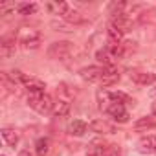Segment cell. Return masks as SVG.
<instances>
[{
  "label": "cell",
  "instance_id": "1",
  "mask_svg": "<svg viewBox=\"0 0 156 156\" xmlns=\"http://www.w3.org/2000/svg\"><path fill=\"white\" fill-rule=\"evenodd\" d=\"M28 105L33 110H37L39 114H50V112H53V107H55L51 96H48L44 92H31V94H28Z\"/></svg>",
  "mask_w": 156,
  "mask_h": 156
},
{
  "label": "cell",
  "instance_id": "2",
  "mask_svg": "<svg viewBox=\"0 0 156 156\" xmlns=\"http://www.w3.org/2000/svg\"><path fill=\"white\" fill-rule=\"evenodd\" d=\"M73 51V44L68 41H61V42H53L48 48V57L50 59H57V61H66Z\"/></svg>",
  "mask_w": 156,
  "mask_h": 156
},
{
  "label": "cell",
  "instance_id": "3",
  "mask_svg": "<svg viewBox=\"0 0 156 156\" xmlns=\"http://www.w3.org/2000/svg\"><path fill=\"white\" fill-rule=\"evenodd\" d=\"M19 42L28 50H37L41 46V33L31 28H22L19 33Z\"/></svg>",
  "mask_w": 156,
  "mask_h": 156
},
{
  "label": "cell",
  "instance_id": "4",
  "mask_svg": "<svg viewBox=\"0 0 156 156\" xmlns=\"http://www.w3.org/2000/svg\"><path fill=\"white\" fill-rule=\"evenodd\" d=\"M103 73H105V68H101V66H87V68H83L79 72L81 79L87 81V83H98V81H101Z\"/></svg>",
  "mask_w": 156,
  "mask_h": 156
},
{
  "label": "cell",
  "instance_id": "5",
  "mask_svg": "<svg viewBox=\"0 0 156 156\" xmlns=\"http://www.w3.org/2000/svg\"><path fill=\"white\" fill-rule=\"evenodd\" d=\"M112 118H114V121H118V123H127L129 121V110L125 108V105H121V103H112L110 107H108V110H107Z\"/></svg>",
  "mask_w": 156,
  "mask_h": 156
},
{
  "label": "cell",
  "instance_id": "6",
  "mask_svg": "<svg viewBox=\"0 0 156 156\" xmlns=\"http://www.w3.org/2000/svg\"><path fill=\"white\" fill-rule=\"evenodd\" d=\"M20 85L28 90V94H31V92H44V88H46V85H44L41 79L31 77V75H26V73H24V77H22V83H20Z\"/></svg>",
  "mask_w": 156,
  "mask_h": 156
},
{
  "label": "cell",
  "instance_id": "7",
  "mask_svg": "<svg viewBox=\"0 0 156 156\" xmlns=\"http://www.w3.org/2000/svg\"><path fill=\"white\" fill-rule=\"evenodd\" d=\"M130 79H132L136 85L147 87V85L156 83V73H152V72H132V73H130Z\"/></svg>",
  "mask_w": 156,
  "mask_h": 156
},
{
  "label": "cell",
  "instance_id": "8",
  "mask_svg": "<svg viewBox=\"0 0 156 156\" xmlns=\"http://www.w3.org/2000/svg\"><path fill=\"white\" fill-rule=\"evenodd\" d=\"M15 48H17V44H15V37L13 35L2 37V42H0V55H2L4 59L15 55Z\"/></svg>",
  "mask_w": 156,
  "mask_h": 156
},
{
  "label": "cell",
  "instance_id": "9",
  "mask_svg": "<svg viewBox=\"0 0 156 156\" xmlns=\"http://www.w3.org/2000/svg\"><path fill=\"white\" fill-rule=\"evenodd\" d=\"M119 81V72H118V68H114V66H110V68H105V73H103V77H101V87L103 88H108V87H112V85H116Z\"/></svg>",
  "mask_w": 156,
  "mask_h": 156
},
{
  "label": "cell",
  "instance_id": "10",
  "mask_svg": "<svg viewBox=\"0 0 156 156\" xmlns=\"http://www.w3.org/2000/svg\"><path fill=\"white\" fill-rule=\"evenodd\" d=\"M90 129L98 134H114L116 132V127L112 123H108L107 119H94L90 123Z\"/></svg>",
  "mask_w": 156,
  "mask_h": 156
},
{
  "label": "cell",
  "instance_id": "11",
  "mask_svg": "<svg viewBox=\"0 0 156 156\" xmlns=\"http://www.w3.org/2000/svg\"><path fill=\"white\" fill-rule=\"evenodd\" d=\"M138 151L141 154H151L156 152V136H143L138 141Z\"/></svg>",
  "mask_w": 156,
  "mask_h": 156
},
{
  "label": "cell",
  "instance_id": "12",
  "mask_svg": "<svg viewBox=\"0 0 156 156\" xmlns=\"http://www.w3.org/2000/svg\"><path fill=\"white\" fill-rule=\"evenodd\" d=\"M107 41H108V46H118V44H121V42H123V31L118 30L114 24H108Z\"/></svg>",
  "mask_w": 156,
  "mask_h": 156
},
{
  "label": "cell",
  "instance_id": "13",
  "mask_svg": "<svg viewBox=\"0 0 156 156\" xmlns=\"http://www.w3.org/2000/svg\"><path fill=\"white\" fill-rule=\"evenodd\" d=\"M96 59H98V62L105 64L107 68H110V66L114 64V61H116L108 46H107V48H101V50H98V51H96Z\"/></svg>",
  "mask_w": 156,
  "mask_h": 156
},
{
  "label": "cell",
  "instance_id": "14",
  "mask_svg": "<svg viewBox=\"0 0 156 156\" xmlns=\"http://www.w3.org/2000/svg\"><path fill=\"white\" fill-rule=\"evenodd\" d=\"M98 103H99V108L101 110H108V107L114 103L112 101V92H108L105 88L98 90Z\"/></svg>",
  "mask_w": 156,
  "mask_h": 156
},
{
  "label": "cell",
  "instance_id": "15",
  "mask_svg": "<svg viewBox=\"0 0 156 156\" xmlns=\"http://www.w3.org/2000/svg\"><path fill=\"white\" fill-rule=\"evenodd\" d=\"M110 24H114V26H116L118 30H121L123 33H125V31H129V30L132 28V20H130L125 13H123V15H119V17H112V22H110Z\"/></svg>",
  "mask_w": 156,
  "mask_h": 156
},
{
  "label": "cell",
  "instance_id": "16",
  "mask_svg": "<svg viewBox=\"0 0 156 156\" xmlns=\"http://www.w3.org/2000/svg\"><path fill=\"white\" fill-rule=\"evenodd\" d=\"M15 9H17L19 15H33V13L39 9V6H37L35 2H19V4L15 6Z\"/></svg>",
  "mask_w": 156,
  "mask_h": 156
},
{
  "label": "cell",
  "instance_id": "17",
  "mask_svg": "<svg viewBox=\"0 0 156 156\" xmlns=\"http://www.w3.org/2000/svg\"><path fill=\"white\" fill-rule=\"evenodd\" d=\"M68 132H70L72 136H83V134L87 132V123L81 121V119H75V121H72V123L68 125Z\"/></svg>",
  "mask_w": 156,
  "mask_h": 156
},
{
  "label": "cell",
  "instance_id": "18",
  "mask_svg": "<svg viewBox=\"0 0 156 156\" xmlns=\"http://www.w3.org/2000/svg\"><path fill=\"white\" fill-rule=\"evenodd\" d=\"M62 20H66V22H70V24H79V22H83V17H81V13L77 11V9L68 8V9L62 13Z\"/></svg>",
  "mask_w": 156,
  "mask_h": 156
},
{
  "label": "cell",
  "instance_id": "19",
  "mask_svg": "<svg viewBox=\"0 0 156 156\" xmlns=\"http://www.w3.org/2000/svg\"><path fill=\"white\" fill-rule=\"evenodd\" d=\"M35 152H37V156H48L50 154V140L48 138H39L35 141Z\"/></svg>",
  "mask_w": 156,
  "mask_h": 156
},
{
  "label": "cell",
  "instance_id": "20",
  "mask_svg": "<svg viewBox=\"0 0 156 156\" xmlns=\"http://www.w3.org/2000/svg\"><path fill=\"white\" fill-rule=\"evenodd\" d=\"M70 112V101H64V99H59L53 107V114L57 118H64L66 114Z\"/></svg>",
  "mask_w": 156,
  "mask_h": 156
},
{
  "label": "cell",
  "instance_id": "21",
  "mask_svg": "<svg viewBox=\"0 0 156 156\" xmlns=\"http://www.w3.org/2000/svg\"><path fill=\"white\" fill-rule=\"evenodd\" d=\"M2 138H4L6 143L11 145V147H15V145L19 143V132H17L15 129H2Z\"/></svg>",
  "mask_w": 156,
  "mask_h": 156
},
{
  "label": "cell",
  "instance_id": "22",
  "mask_svg": "<svg viewBox=\"0 0 156 156\" xmlns=\"http://www.w3.org/2000/svg\"><path fill=\"white\" fill-rule=\"evenodd\" d=\"M154 127H156V119L154 118H140L134 123L136 130H149V129H154Z\"/></svg>",
  "mask_w": 156,
  "mask_h": 156
},
{
  "label": "cell",
  "instance_id": "23",
  "mask_svg": "<svg viewBox=\"0 0 156 156\" xmlns=\"http://www.w3.org/2000/svg\"><path fill=\"white\" fill-rule=\"evenodd\" d=\"M112 101L114 103H121V105H134V101L123 92H112Z\"/></svg>",
  "mask_w": 156,
  "mask_h": 156
},
{
  "label": "cell",
  "instance_id": "24",
  "mask_svg": "<svg viewBox=\"0 0 156 156\" xmlns=\"http://www.w3.org/2000/svg\"><path fill=\"white\" fill-rule=\"evenodd\" d=\"M119 46H121V51H123V55H125V57H127V55H130V53L136 50V42H134V41H123Z\"/></svg>",
  "mask_w": 156,
  "mask_h": 156
},
{
  "label": "cell",
  "instance_id": "25",
  "mask_svg": "<svg viewBox=\"0 0 156 156\" xmlns=\"http://www.w3.org/2000/svg\"><path fill=\"white\" fill-rule=\"evenodd\" d=\"M103 156H119V151H118V149H114L112 145H108V149L103 152Z\"/></svg>",
  "mask_w": 156,
  "mask_h": 156
},
{
  "label": "cell",
  "instance_id": "26",
  "mask_svg": "<svg viewBox=\"0 0 156 156\" xmlns=\"http://www.w3.org/2000/svg\"><path fill=\"white\" fill-rule=\"evenodd\" d=\"M19 156H31V152H30L28 149H24V151H20V152H19Z\"/></svg>",
  "mask_w": 156,
  "mask_h": 156
},
{
  "label": "cell",
  "instance_id": "27",
  "mask_svg": "<svg viewBox=\"0 0 156 156\" xmlns=\"http://www.w3.org/2000/svg\"><path fill=\"white\" fill-rule=\"evenodd\" d=\"M152 114H154V116H156V101H154V103H152Z\"/></svg>",
  "mask_w": 156,
  "mask_h": 156
},
{
  "label": "cell",
  "instance_id": "28",
  "mask_svg": "<svg viewBox=\"0 0 156 156\" xmlns=\"http://www.w3.org/2000/svg\"><path fill=\"white\" fill-rule=\"evenodd\" d=\"M154 154H156V152H154Z\"/></svg>",
  "mask_w": 156,
  "mask_h": 156
}]
</instances>
